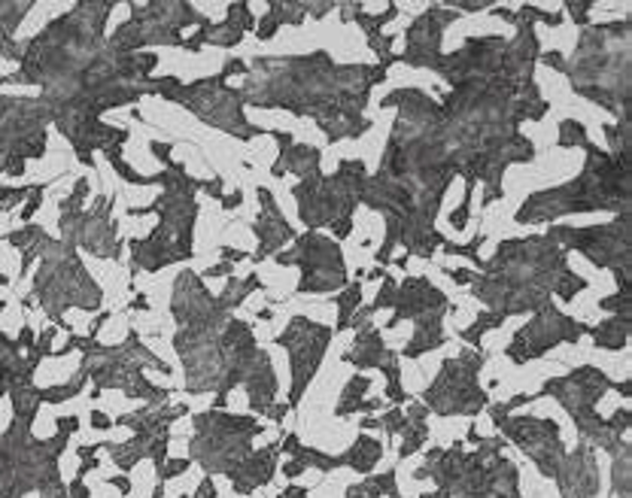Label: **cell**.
<instances>
[{
	"instance_id": "obj_1",
	"label": "cell",
	"mask_w": 632,
	"mask_h": 498,
	"mask_svg": "<svg viewBox=\"0 0 632 498\" xmlns=\"http://www.w3.org/2000/svg\"><path fill=\"white\" fill-rule=\"evenodd\" d=\"M189 468V462H183V459H176V462H167L165 468H161V477H176L179 471H186Z\"/></svg>"
},
{
	"instance_id": "obj_2",
	"label": "cell",
	"mask_w": 632,
	"mask_h": 498,
	"mask_svg": "<svg viewBox=\"0 0 632 498\" xmlns=\"http://www.w3.org/2000/svg\"><path fill=\"white\" fill-rule=\"evenodd\" d=\"M92 422H95V429H113V426H110V419H106L103 413H98V410L92 413Z\"/></svg>"
}]
</instances>
